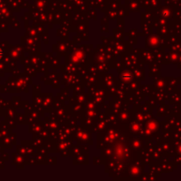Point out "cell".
Segmentation results:
<instances>
[{"label": "cell", "mask_w": 181, "mask_h": 181, "mask_svg": "<svg viewBox=\"0 0 181 181\" xmlns=\"http://www.w3.org/2000/svg\"><path fill=\"white\" fill-rule=\"evenodd\" d=\"M2 55H3V51H2V50H1V49H0V58H1Z\"/></svg>", "instance_id": "cell-1"}]
</instances>
